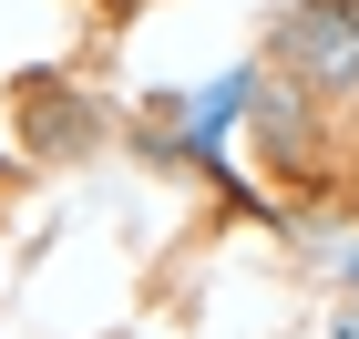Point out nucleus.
I'll return each instance as SVG.
<instances>
[{
    "mask_svg": "<svg viewBox=\"0 0 359 339\" xmlns=\"http://www.w3.org/2000/svg\"><path fill=\"white\" fill-rule=\"evenodd\" d=\"M277 72H298L318 103L359 93V0H298L277 21Z\"/></svg>",
    "mask_w": 359,
    "mask_h": 339,
    "instance_id": "1",
    "label": "nucleus"
},
{
    "mask_svg": "<svg viewBox=\"0 0 359 339\" xmlns=\"http://www.w3.org/2000/svg\"><path fill=\"white\" fill-rule=\"evenodd\" d=\"M247 103H257V62H236V72H216V83H195L185 103H175V134H154L144 154H154V165H205V175H226V134L247 124Z\"/></svg>",
    "mask_w": 359,
    "mask_h": 339,
    "instance_id": "2",
    "label": "nucleus"
},
{
    "mask_svg": "<svg viewBox=\"0 0 359 339\" xmlns=\"http://www.w3.org/2000/svg\"><path fill=\"white\" fill-rule=\"evenodd\" d=\"M247 134H257V154H267L277 175H308V165H318V93H308L298 72L257 62V103H247Z\"/></svg>",
    "mask_w": 359,
    "mask_h": 339,
    "instance_id": "3",
    "label": "nucleus"
},
{
    "mask_svg": "<svg viewBox=\"0 0 359 339\" xmlns=\"http://www.w3.org/2000/svg\"><path fill=\"white\" fill-rule=\"evenodd\" d=\"M103 11H134V0H103Z\"/></svg>",
    "mask_w": 359,
    "mask_h": 339,
    "instance_id": "4",
    "label": "nucleus"
}]
</instances>
